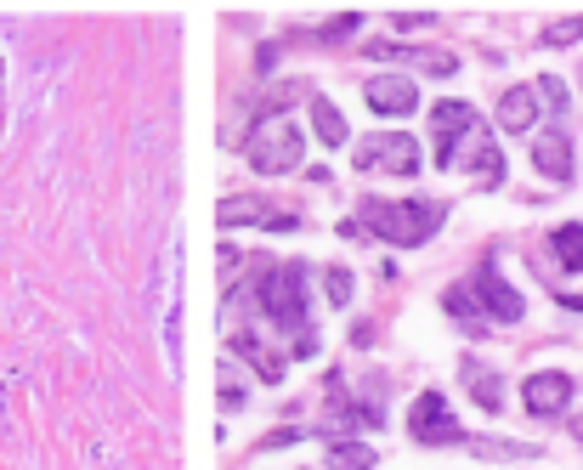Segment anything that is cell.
I'll return each mask as SVG.
<instances>
[{"instance_id":"obj_1","label":"cell","mask_w":583,"mask_h":470,"mask_svg":"<svg viewBox=\"0 0 583 470\" xmlns=\"http://www.w3.org/2000/svg\"><path fill=\"white\" fill-rule=\"evenodd\" d=\"M363 216H368V221H357V227H368L374 239L397 244V250H414V244H425L430 232L443 227L448 210L436 205V199H368Z\"/></svg>"},{"instance_id":"obj_2","label":"cell","mask_w":583,"mask_h":470,"mask_svg":"<svg viewBox=\"0 0 583 470\" xmlns=\"http://www.w3.org/2000/svg\"><path fill=\"white\" fill-rule=\"evenodd\" d=\"M256 301H261V312L278 323V335H295V352L312 357V335H306V272H301L295 261L261 272Z\"/></svg>"},{"instance_id":"obj_3","label":"cell","mask_w":583,"mask_h":470,"mask_svg":"<svg viewBox=\"0 0 583 470\" xmlns=\"http://www.w3.org/2000/svg\"><path fill=\"white\" fill-rule=\"evenodd\" d=\"M301 148H306L301 125L261 119L256 136L244 143V159H250V170H261V176H283V170H301Z\"/></svg>"},{"instance_id":"obj_4","label":"cell","mask_w":583,"mask_h":470,"mask_svg":"<svg viewBox=\"0 0 583 470\" xmlns=\"http://www.w3.org/2000/svg\"><path fill=\"white\" fill-rule=\"evenodd\" d=\"M352 154H357V170L363 176H414L419 159H425L408 130H374V136H363Z\"/></svg>"},{"instance_id":"obj_5","label":"cell","mask_w":583,"mask_h":470,"mask_svg":"<svg viewBox=\"0 0 583 470\" xmlns=\"http://www.w3.org/2000/svg\"><path fill=\"white\" fill-rule=\"evenodd\" d=\"M430 130H436V165H443V170H459V148L488 136V125L476 119V108L454 103V97L430 108Z\"/></svg>"},{"instance_id":"obj_6","label":"cell","mask_w":583,"mask_h":470,"mask_svg":"<svg viewBox=\"0 0 583 470\" xmlns=\"http://www.w3.org/2000/svg\"><path fill=\"white\" fill-rule=\"evenodd\" d=\"M408 431H414V442H425V448H454V442H465V431H459V419H454V408H448L443 391L414 397Z\"/></svg>"},{"instance_id":"obj_7","label":"cell","mask_w":583,"mask_h":470,"mask_svg":"<svg viewBox=\"0 0 583 470\" xmlns=\"http://www.w3.org/2000/svg\"><path fill=\"white\" fill-rule=\"evenodd\" d=\"M368 58H379V63H408V69H425V74H454V69H459L454 52H430V45H403V40H368Z\"/></svg>"},{"instance_id":"obj_8","label":"cell","mask_w":583,"mask_h":470,"mask_svg":"<svg viewBox=\"0 0 583 470\" xmlns=\"http://www.w3.org/2000/svg\"><path fill=\"white\" fill-rule=\"evenodd\" d=\"M521 397H527V414L550 419V414H561V408L572 403V374H561V368H550V374H532V380L521 386Z\"/></svg>"},{"instance_id":"obj_9","label":"cell","mask_w":583,"mask_h":470,"mask_svg":"<svg viewBox=\"0 0 583 470\" xmlns=\"http://www.w3.org/2000/svg\"><path fill=\"white\" fill-rule=\"evenodd\" d=\"M470 290L488 301V323H521V295L499 278V267H481V272L470 278Z\"/></svg>"},{"instance_id":"obj_10","label":"cell","mask_w":583,"mask_h":470,"mask_svg":"<svg viewBox=\"0 0 583 470\" xmlns=\"http://www.w3.org/2000/svg\"><path fill=\"white\" fill-rule=\"evenodd\" d=\"M539 85H510L504 97H499V130L504 136H527L532 125H539Z\"/></svg>"},{"instance_id":"obj_11","label":"cell","mask_w":583,"mask_h":470,"mask_svg":"<svg viewBox=\"0 0 583 470\" xmlns=\"http://www.w3.org/2000/svg\"><path fill=\"white\" fill-rule=\"evenodd\" d=\"M221 227H295V216H278L256 194H227L221 199Z\"/></svg>"},{"instance_id":"obj_12","label":"cell","mask_w":583,"mask_h":470,"mask_svg":"<svg viewBox=\"0 0 583 470\" xmlns=\"http://www.w3.org/2000/svg\"><path fill=\"white\" fill-rule=\"evenodd\" d=\"M363 97H368V108H374V114H414L419 85H414V80H403V74H379V80H368V85H363Z\"/></svg>"},{"instance_id":"obj_13","label":"cell","mask_w":583,"mask_h":470,"mask_svg":"<svg viewBox=\"0 0 583 470\" xmlns=\"http://www.w3.org/2000/svg\"><path fill=\"white\" fill-rule=\"evenodd\" d=\"M532 165H539L550 181H572V136L561 125L539 130V136H532Z\"/></svg>"},{"instance_id":"obj_14","label":"cell","mask_w":583,"mask_h":470,"mask_svg":"<svg viewBox=\"0 0 583 470\" xmlns=\"http://www.w3.org/2000/svg\"><path fill=\"white\" fill-rule=\"evenodd\" d=\"M232 352L244 357V363H250V368L261 374V380H272V386L283 380V363H278V357H272V352H267V346H261L256 335H250V328H232Z\"/></svg>"},{"instance_id":"obj_15","label":"cell","mask_w":583,"mask_h":470,"mask_svg":"<svg viewBox=\"0 0 583 470\" xmlns=\"http://www.w3.org/2000/svg\"><path fill=\"white\" fill-rule=\"evenodd\" d=\"M550 250H555V267L561 272H583V221H566L550 232Z\"/></svg>"},{"instance_id":"obj_16","label":"cell","mask_w":583,"mask_h":470,"mask_svg":"<svg viewBox=\"0 0 583 470\" xmlns=\"http://www.w3.org/2000/svg\"><path fill=\"white\" fill-rule=\"evenodd\" d=\"M312 125H317V136H323V148H340V143H346V119H340V108H334L329 97H312Z\"/></svg>"},{"instance_id":"obj_17","label":"cell","mask_w":583,"mask_h":470,"mask_svg":"<svg viewBox=\"0 0 583 470\" xmlns=\"http://www.w3.org/2000/svg\"><path fill=\"white\" fill-rule=\"evenodd\" d=\"M443 306H448V312L470 328V335H481V328H488V317H476V290H470V284H465V290H448V295H443Z\"/></svg>"},{"instance_id":"obj_18","label":"cell","mask_w":583,"mask_h":470,"mask_svg":"<svg viewBox=\"0 0 583 470\" xmlns=\"http://www.w3.org/2000/svg\"><path fill=\"white\" fill-rule=\"evenodd\" d=\"M329 453H334V464H346V470H368L374 464V448H363V442H329Z\"/></svg>"},{"instance_id":"obj_19","label":"cell","mask_w":583,"mask_h":470,"mask_svg":"<svg viewBox=\"0 0 583 470\" xmlns=\"http://www.w3.org/2000/svg\"><path fill=\"white\" fill-rule=\"evenodd\" d=\"M539 103H550V114H561V108H566V85H561L555 74H544V80H539Z\"/></svg>"},{"instance_id":"obj_20","label":"cell","mask_w":583,"mask_h":470,"mask_svg":"<svg viewBox=\"0 0 583 470\" xmlns=\"http://www.w3.org/2000/svg\"><path fill=\"white\" fill-rule=\"evenodd\" d=\"M544 40H550V45H572V40H583V18H566V23H550V29H544Z\"/></svg>"},{"instance_id":"obj_21","label":"cell","mask_w":583,"mask_h":470,"mask_svg":"<svg viewBox=\"0 0 583 470\" xmlns=\"http://www.w3.org/2000/svg\"><path fill=\"white\" fill-rule=\"evenodd\" d=\"M329 301H334V306H346V301H352V272H346V267H334V272H329Z\"/></svg>"},{"instance_id":"obj_22","label":"cell","mask_w":583,"mask_h":470,"mask_svg":"<svg viewBox=\"0 0 583 470\" xmlns=\"http://www.w3.org/2000/svg\"><path fill=\"white\" fill-rule=\"evenodd\" d=\"M476 403L481 408H499V380H493V374H476Z\"/></svg>"},{"instance_id":"obj_23","label":"cell","mask_w":583,"mask_h":470,"mask_svg":"<svg viewBox=\"0 0 583 470\" xmlns=\"http://www.w3.org/2000/svg\"><path fill=\"white\" fill-rule=\"evenodd\" d=\"M561 306H572V312H583V295H561Z\"/></svg>"}]
</instances>
